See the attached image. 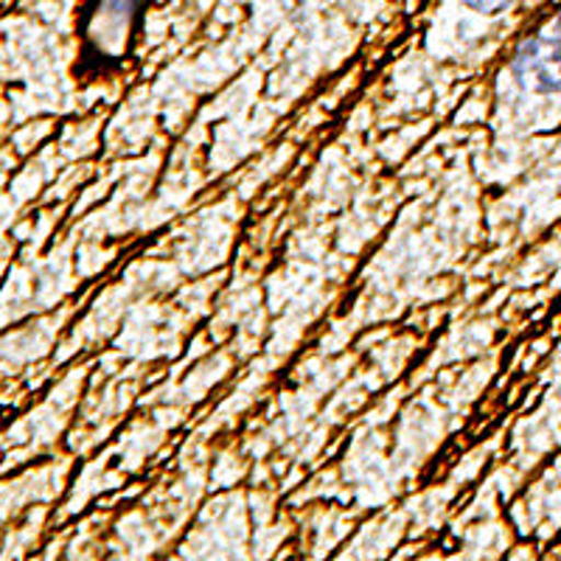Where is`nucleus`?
Wrapping results in <instances>:
<instances>
[{
  "label": "nucleus",
  "instance_id": "f257e3e1",
  "mask_svg": "<svg viewBox=\"0 0 561 561\" xmlns=\"http://www.w3.org/2000/svg\"><path fill=\"white\" fill-rule=\"evenodd\" d=\"M511 70L534 93H561V12L519 45Z\"/></svg>",
  "mask_w": 561,
  "mask_h": 561
},
{
  "label": "nucleus",
  "instance_id": "f03ea898",
  "mask_svg": "<svg viewBox=\"0 0 561 561\" xmlns=\"http://www.w3.org/2000/svg\"><path fill=\"white\" fill-rule=\"evenodd\" d=\"M460 3H466V7L474 9V12L497 14V12H503L505 7H511L514 0H460Z\"/></svg>",
  "mask_w": 561,
  "mask_h": 561
}]
</instances>
